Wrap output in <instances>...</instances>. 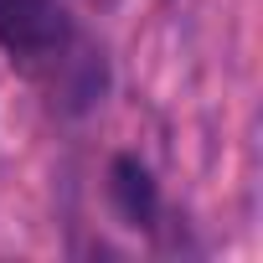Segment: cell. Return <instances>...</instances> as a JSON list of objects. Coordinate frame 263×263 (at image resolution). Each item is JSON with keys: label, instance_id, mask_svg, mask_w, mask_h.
I'll use <instances>...</instances> for the list:
<instances>
[{"label": "cell", "instance_id": "1", "mask_svg": "<svg viewBox=\"0 0 263 263\" xmlns=\"http://www.w3.org/2000/svg\"><path fill=\"white\" fill-rule=\"evenodd\" d=\"M0 52L31 78H57L78 52L62 0H0Z\"/></svg>", "mask_w": 263, "mask_h": 263}, {"label": "cell", "instance_id": "2", "mask_svg": "<svg viewBox=\"0 0 263 263\" xmlns=\"http://www.w3.org/2000/svg\"><path fill=\"white\" fill-rule=\"evenodd\" d=\"M114 201L135 227L155 212V186H150V171L140 160H114Z\"/></svg>", "mask_w": 263, "mask_h": 263}, {"label": "cell", "instance_id": "3", "mask_svg": "<svg viewBox=\"0 0 263 263\" xmlns=\"http://www.w3.org/2000/svg\"><path fill=\"white\" fill-rule=\"evenodd\" d=\"M88 6H93V11H108V6H119V0H88Z\"/></svg>", "mask_w": 263, "mask_h": 263}]
</instances>
